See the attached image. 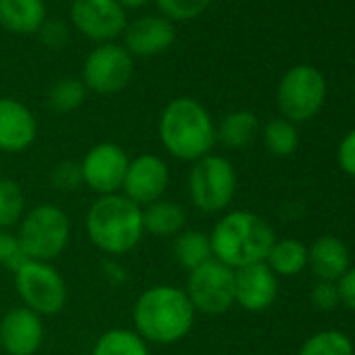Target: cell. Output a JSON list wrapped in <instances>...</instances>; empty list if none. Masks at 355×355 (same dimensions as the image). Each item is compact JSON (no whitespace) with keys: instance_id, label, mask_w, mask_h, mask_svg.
<instances>
[{"instance_id":"cell-1","label":"cell","mask_w":355,"mask_h":355,"mask_svg":"<svg viewBox=\"0 0 355 355\" xmlns=\"http://www.w3.org/2000/svg\"><path fill=\"white\" fill-rule=\"evenodd\" d=\"M197 311L184 288L155 284L142 291L132 307L134 330L150 345H175L195 326Z\"/></svg>"},{"instance_id":"cell-2","label":"cell","mask_w":355,"mask_h":355,"mask_svg":"<svg viewBox=\"0 0 355 355\" xmlns=\"http://www.w3.org/2000/svg\"><path fill=\"white\" fill-rule=\"evenodd\" d=\"M159 140L169 157L195 163L218 144L216 121L197 98H173L159 115Z\"/></svg>"},{"instance_id":"cell-3","label":"cell","mask_w":355,"mask_h":355,"mask_svg":"<svg viewBox=\"0 0 355 355\" xmlns=\"http://www.w3.org/2000/svg\"><path fill=\"white\" fill-rule=\"evenodd\" d=\"M214 259L239 270L251 263L266 261L276 234L272 226L257 214L234 209L224 214L209 232Z\"/></svg>"},{"instance_id":"cell-4","label":"cell","mask_w":355,"mask_h":355,"mask_svg":"<svg viewBox=\"0 0 355 355\" xmlns=\"http://www.w3.org/2000/svg\"><path fill=\"white\" fill-rule=\"evenodd\" d=\"M86 234L107 257L125 255L144 239L142 207L121 193L98 197L86 214Z\"/></svg>"},{"instance_id":"cell-5","label":"cell","mask_w":355,"mask_h":355,"mask_svg":"<svg viewBox=\"0 0 355 355\" xmlns=\"http://www.w3.org/2000/svg\"><path fill=\"white\" fill-rule=\"evenodd\" d=\"M17 228L19 245L26 257L34 261L53 263L67 249L71 239L69 216L53 203H40L28 209Z\"/></svg>"},{"instance_id":"cell-6","label":"cell","mask_w":355,"mask_h":355,"mask_svg":"<svg viewBox=\"0 0 355 355\" xmlns=\"http://www.w3.org/2000/svg\"><path fill=\"white\" fill-rule=\"evenodd\" d=\"M236 169L232 161L209 153L195 161L189 171V199L203 214H222L236 195Z\"/></svg>"},{"instance_id":"cell-7","label":"cell","mask_w":355,"mask_h":355,"mask_svg":"<svg viewBox=\"0 0 355 355\" xmlns=\"http://www.w3.org/2000/svg\"><path fill=\"white\" fill-rule=\"evenodd\" d=\"M13 282L21 305L42 318L57 315L67 305V282L61 272L49 261L26 259L13 272Z\"/></svg>"},{"instance_id":"cell-8","label":"cell","mask_w":355,"mask_h":355,"mask_svg":"<svg viewBox=\"0 0 355 355\" xmlns=\"http://www.w3.org/2000/svg\"><path fill=\"white\" fill-rule=\"evenodd\" d=\"M326 101V80L311 65L291 67L278 84L276 103L284 119L297 123L309 121L320 113Z\"/></svg>"},{"instance_id":"cell-9","label":"cell","mask_w":355,"mask_h":355,"mask_svg":"<svg viewBox=\"0 0 355 355\" xmlns=\"http://www.w3.org/2000/svg\"><path fill=\"white\" fill-rule=\"evenodd\" d=\"M134 76V57L128 53L123 44L105 42L96 44L84 65H82V82L88 92H96L103 96H111L121 92Z\"/></svg>"},{"instance_id":"cell-10","label":"cell","mask_w":355,"mask_h":355,"mask_svg":"<svg viewBox=\"0 0 355 355\" xmlns=\"http://www.w3.org/2000/svg\"><path fill=\"white\" fill-rule=\"evenodd\" d=\"M184 293L197 313H226L234 305V270L218 259H209L189 272Z\"/></svg>"},{"instance_id":"cell-11","label":"cell","mask_w":355,"mask_h":355,"mask_svg":"<svg viewBox=\"0 0 355 355\" xmlns=\"http://www.w3.org/2000/svg\"><path fill=\"white\" fill-rule=\"evenodd\" d=\"M128 163H130V157L123 146L115 142L94 144L80 161L84 187H88L98 197L121 193Z\"/></svg>"},{"instance_id":"cell-12","label":"cell","mask_w":355,"mask_h":355,"mask_svg":"<svg viewBox=\"0 0 355 355\" xmlns=\"http://www.w3.org/2000/svg\"><path fill=\"white\" fill-rule=\"evenodd\" d=\"M71 26L96 44L115 42L128 26L117 0H71Z\"/></svg>"},{"instance_id":"cell-13","label":"cell","mask_w":355,"mask_h":355,"mask_svg":"<svg viewBox=\"0 0 355 355\" xmlns=\"http://www.w3.org/2000/svg\"><path fill=\"white\" fill-rule=\"evenodd\" d=\"M169 182H171V173L167 161L159 155L142 153L130 159L128 163L121 195L128 197L138 207H146L159 199H165Z\"/></svg>"},{"instance_id":"cell-14","label":"cell","mask_w":355,"mask_h":355,"mask_svg":"<svg viewBox=\"0 0 355 355\" xmlns=\"http://www.w3.org/2000/svg\"><path fill=\"white\" fill-rule=\"evenodd\" d=\"M44 318L26 305L9 309L0 320V353L36 355L44 345Z\"/></svg>"},{"instance_id":"cell-15","label":"cell","mask_w":355,"mask_h":355,"mask_svg":"<svg viewBox=\"0 0 355 355\" xmlns=\"http://www.w3.org/2000/svg\"><path fill=\"white\" fill-rule=\"evenodd\" d=\"M278 297V276L266 261L234 270V305L245 311H263Z\"/></svg>"},{"instance_id":"cell-16","label":"cell","mask_w":355,"mask_h":355,"mask_svg":"<svg viewBox=\"0 0 355 355\" xmlns=\"http://www.w3.org/2000/svg\"><path fill=\"white\" fill-rule=\"evenodd\" d=\"M38 138V121L28 105L17 98H0V153L28 150Z\"/></svg>"},{"instance_id":"cell-17","label":"cell","mask_w":355,"mask_h":355,"mask_svg":"<svg viewBox=\"0 0 355 355\" xmlns=\"http://www.w3.org/2000/svg\"><path fill=\"white\" fill-rule=\"evenodd\" d=\"M175 28L163 15H142L123 30V46L132 57H155L171 49Z\"/></svg>"},{"instance_id":"cell-18","label":"cell","mask_w":355,"mask_h":355,"mask_svg":"<svg viewBox=\"0 0 355 355\" xmlns=\"http://www.w3.org/2000/svg\"><path fill=\"white\" fill-rule=\"evenodd\" d=\"M307 266L315 274L318 280L336 282L351 266H349V249L347 245L334 236L324 234L318 236L311 247H307Z\"/></svg>"},{"instance_id":"cell-19","label":"cell","mask_w":355,"mask_h":355,"mask_svg":"<svg viewBox=\"0 0 355 355\" xmlns=\"http://www.w3.org/2000/svg\"><path fill=\"white\" fill-rule=\"evenodd\" d=\"M46 24L44 0H0V28L17 34L32 36Z\"/></svg>"},{"instance_id":"cell-20","label":"cell","mask_w":355,"mask_h":355,"mask_svg":"<svg viewBox=\"0 0 355 355\" xmlns=\"http://www.w3.org/2000/svg\"><path fill=\"white\" fill-rule=\"evenodd\" d=\"M187 209L171 199H159L142 207L144 234H153L157 239H175L182 230H187Z\"/></svg>"},{"instance_id":"cell-21","label":"cell","mask_w":355,"mask_h":355,"mask_svg":"<svg viewBox=\"0 0 355 355\" xmlns=\"http://www.w3.org/2000/svg\"><path fill=\"white\" fill-rule=\"evenodd\" d=\"M257 134H259V119L255 113L245 109L232 111L224 115L220 123H216V140L230 150L249 146L257 138Z\"/></svg>"},{"instance_id":"cell-22","label":"cell","mask_w":355,"mask_h":355,"mask_svg":"<svg viewBox=\"0 0 355 355\" xmlns=\"http://www.w3.org/2000/svg\"><path fill=\"white\" fill-rule=\"evenodd\" d=\"M171 253H173L175 263L184 272H193L195 268L214 259L209 234L203 230H195V228H187L173 239Z\"/></svg>"},{"instance_id":"cell-23","label":"cell","mask_w":355,"mask_h":355,"mask_svg":"<svg viewBox=\"0 0 355 355\" xmlns=\"http://www.w3.org/2000/svg\"><path fill=\"white\" fill-rule=\"evenodd\" d=\"M266 263L278 278L297 276L307 268V247L297 239H276Z\"/></svg>"},{"instance_id":"cell-24","label":"cell","mask_w":355,"mask_h":355,"mask_svg":"<svg viewBox=\"0 0 355 355\" xmlns=\"http://www.w3.org/2000/svg\"><path fill=\"white\" fill-rule=\"evenodd\" d=\"M90 355H150V351L134 328H109L94 340Z\"/></svg>"},{"instance_id":"cell-25","label":"cell","mask_w":355,"mask_h":355,"mask_svg":"<svg viewBox=\"0 0 355 355\" xmlns=\"http://www.w3.org/2000/svg\"><path fill=\"white\" fill-rule=\"evenodd\" d=\"M28 211L26 193L13 178L0 175V230H11L19 226Z\"/></svg>"},{"instance_id":"cell-26","label":"cell","mask_w":355,"mask_h":355,"mask_svg":"<svg viewBox=\"0 0 355 355\" xmlns=\"http://www.w3.org/2000/svg\"><path fill=\"white\" fill-rule=\"evenodd\" d=\"M261 140L274 157H291L299 146V130L293 121L276 117L263 125Z\"/></svg>"},{"instance_id":"cell-27","label":"cell","mask_w":355,"mask_h":355,"mask_svg":"<svg viewBox=\"0 0 355 355\" xmlns=\"http://www.w3.org/2000/svg\"><path fill=\"white\" fill-rule=\"evenodd\" d=\"M88 96V88L80 78H63L46 94V107L55 113H73L78 111Z\"/></svg>"},{"instance_id":"cell-28","label":"cell","mask_w":355,"mask_h":355,"mask_svg":"<svg viewBox=\"0 0 355 355\" xmlns=\"http://www.w3.org/2000/svg\"><path fill=\"white\" fill-rule=\"evenodd\" d=\"M297 355H355L351 338L340 330H320L311 334Z\"/></svg>"},{"instance_id":"cell-29","label":"cell","mask_w":355,"mask_h":355,"mask_svg":"<svg viewBox=\"0 0 355 355\" xmlns=\"http://www.w3.org/2000/svg\"><path fill=\"white\" fill-rule=\"evenodd\" d=\"M155 5L159 13L173 24L201 17L209 9L211 0H155Z\"/></svg>"},{"instance_id":"cell-30","label":"cell","mask_w":355,"mask_h":355,"mask_svg":"<svg viewBox=\"0 0 355 355\" xmlns=\"http://www.w3.org/2000/svg\"><path fill=\"white\" fill-rule=\"evenodd\" d=\"M51 184L59 193H76L84 187L80 161H59L51 169Z\"/></svg>"},{"instance_id":"cell-31","label":"cell","mask_w":355,"mask_h":355,"mask_svg":"<svg viewBox=\"0 0 355 355\" xmlns=\"http://www.w3.org/2000/svg\"><path fill=\"white\" fill-rule=\"evenodd\" d=\"M26 253L19 245V239L11 230H0V266L7 268L9 272H15L24 261Z\"/></svg>"},{"instance_id":"cell-32","label":"cell","mask_w":355,"mask_h":355,"mask_svg":"<svg viewBox=\"0 0 355 355\" xmlns=\"http://www.w3.org/2000/svg\"><path fill=\"white\" fill-rule=\"evenodd\" d=\"M309 299H311V303H313L315 309H320V311H332V309L340 303V295H338L336 282L318 280V282L311 286Z\"/></svg>"},{"instance_id":"cell-33","label":"cell","mask_w":355,"mask_h":355,"mask_svg":"<svg viewBox=\"0 0 355 355\" xmlns=\"http://www.w3.org/2000/svg\"><path fill=\"white\" fill-rule=\"evenodd\" d=\"M38 34L49 49H63L69 40V28L61 19H53V21L46 19V24L42 26Z\"/></svg>"},{"instance_id":"cell-34","label":"cell","mask_w":355,"mask_h":355,"mask_svg":"<svg viewBox=\"0 0 355 355\" xmlns=\"http://www.w3.org/2000/svg\"><path fill=\"white\" fill-rule=\"evenodd\" d=\"M336 161L347 175L355 178V130L345 134V138L340 140L336 150Z\"/></svg>"},{"instance_id":"cell-35","label":"cell","mask_w":355,"mask_h":355,"mask_svg":"<svg viewBox=\"0 0 355 355\" xmlns=\"http://www.w3.org/2000/svg\"><path fill=\"white\" fill-rule=\"evenodd\" d=\"M336 286H338L340 303H345L349 309L355 311V266L349 268V270L336 280Z\"/></svg>"},{"instance_id":"cell-36","label":"cell","mask_w":355,"mask_h":355,"mask_svg":"<svg viewBox=\"0 0 355 355\" xmlns=\"http://www.w3.org/2000/svg\"><path fill=\"white\" fill-rule=\"evenodd\" d=\"M103 274L113 282V284H123V282H128V272H125V268L123 266H119L117 261H115V257H107L105 261H103Z\"/></svg>"},{"instance_id":"cell-37","label":"cell","mask_w":355,"mask_h":355,"mask_svg":"<svg viewBox=\"0 0 355 355\" xmlns=\"http://www.w3.org/2000/svg\"><path fill=\"white\" fill-rule=\"evenodd\" d=\"M119 7L125 11V9H142L144 5H148L150 0H117Z\"/></svg>"}]
</instances>
